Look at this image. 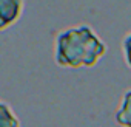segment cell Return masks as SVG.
Instances as JSON below:
<instances>
[{
  "label": "cell",
  "instance_id": "obj_1",
  "mask_svg": "<svg viewBox=\"0 0 131 127\" xmlns=\"http://www.w3.org/2000/svg\"><path fill=\"white\" fill-rule=\"evenodd\" d=\"M106 53V45L88 25L67 28L57 34L54 60L59 67H94Z\"/></svg>",
  "mask_w": 131,
  "mask_h": 127
},
{
  "label": "cell",
  "instance_id": "obj_2",
  "mask_svg": "<svg viewBox=\"0 0 131 127\" xmlns=\"http://www.w3.org/2000/svg\"><path fill=\"white\" fill-rule=\"evenodd\" d=\"M23 3L19 0H0V31L11 26L22 13Z\"/></svg>",
  "mask_w": 131,
  "mask_h": 127
},
{
  "label": "cell",
  "instance_id": "obj_3",
  "mask_svg": "<svg viewBox=\"0 0 131 127\" xmlns=\"http://www.w3.org/2000/svg\"><path fill=\"white\" fill-rule=\"evenodd\" d=\"M116 122L120 127H131V90H126L122 96L120 105L116 112Z\"/></svg>",
  "mask_w": 131,
  "mask_h": 127
},
{
  "label": "cell",
  "instance_id": "obj_4",
  "mask_svg": "<svg viewBox=\"0 0 131 127\" xmlns=\"http://www.w3.org/2000/svg\"><path fill=\"white\" fill-rule=\"evenodd\" d=\"M0 127H20L19 119L14 116L11 108L3 102H0Z\"/></svg>",
  "mask_w": 131,
  "mask_h": 127
},
{
  "label": "cell",
  "instance_id": "obj_5",
  "mask_svg": "<svg viewBox=\"0 0 131 127\" xmlns=\"http://www.w3.org/2000/svg\"><path fill=\"white\" fill-rule=\"evenodd\" d=\"M122 53H123V59L126 62V65L131 68V33H128L122 39Z\"/></svg>",
  "mask_w": 131,
  "mask_h": 127
}]
</instances>
